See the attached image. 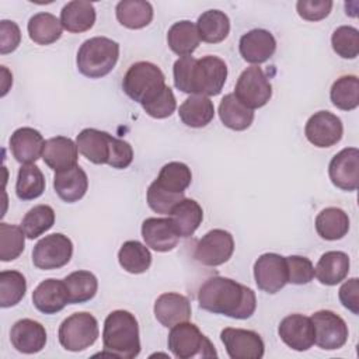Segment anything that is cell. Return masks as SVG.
Segmentation results:
<instances>
[{
  "mask_svg": "<svg viewBox=\"0 0 359 359\" xmlns=\"http://www.w3.org/2000/svg\"><path fill=\"white\" fill-rule=\"evenodd\" d=\"M199 307L237 320L250 318L257 309V297L251 287L226 276L206 279L198 292Z\"/></svg>",
  "mask_w": 359,
  "mask_h": 359,
  "instance_id": "cell-1",
  "label": "cell"
},
{
  "mask_svg": "<svg viewBox=\"0 0 359 359\" xmlns=\"http://www.w3.org/2000/svg\"><path fill=\"white\" fill-rule=\"evenodd\" d=\"M102 355L133 359L140 353V335L136 317L126 310H114L104 321Z\"/></svg>",
  "mask_w": 359,
  "mask_h": 359,
  "instance_id": "cell-2",
  "label": "cell"
},
{
  "mask_svg": "<svg viewBox=\"0 0 359 359\" xmlns=\"http://www.w3.org/2000/svg\"><path fill=\"white\" fill-rule=\"evenodd\" d=\"M119 57V43L107 36H94L81 43L76 63L88 79H101L112 72Z\"/></svg>",
  "mask_w": 359,
  "mask_h": 359,
  "instance_id": "cell-3",
  "label": "cell"
},
{
  "mask_svg": "<svg viewBox=\"0 0 359 359\" xmlns=\"http://www.w3.org/2000/svg\"><path fill=\"white\" fill-rule=\"evenodd\" d=\"M165 86L164 73L151 62L133 63L122 80L125 94L140 105L149 104L157 98Z\"/></svg>",
  "mask_w": 359,
  "mask_h": 359,
  "instance_id": "cell-4",
  "label": "cell"
},
{
  "mask_svg": "<svg viewBox=\"0 0 359 359\" xmlns=\"http://www.w3.org/2000/svg\"><path fill=\"white\" fill-rule=\"evenodd\" d=\"M168 349L178 359L217 358V352L210 339L201 330L188 321L171 327L167 339Z\"/></svg>",
  "mask_w": 359,
  "mask_h": 359,
  "instance_id": "cell-5",
  "label": "cell"
},
{
  "mask_svg": "<svg viewBox=\"0 0 359 359\" xmlns=\"http://www.w3.org/2000/svg\"><path fill=\"white\" fill-rule=\"evenodd\" d=\"M98 335V321L87 311L73 313L62 321L57 331L60 345L70 352H80L90 348Z\"/></svg>",
  "mask_w": 359,
  "mask_h": 359,
  "instance_id": "cell-6",
  "label": "cell"
},
{
  "mask_svg": "<svg viewBox=\"0 0 359 359\" xmlns=\"http://www.w3.org/2000/svg\"><path fill=\"white\" fill-rule=\"evenodd\" d=\"M226 79L227 65L223 59L213 55L195 59L191 76V95H217L223 90Z\"/></svg>",
  "mask_w": 359,
  "mask_h": 359,
  "instance_id": "cell-7",
  "label": "cell"
},
{
  "mask_svg": "<svg viewBox=\"0 0 359 359\" xmlns=\"http://www.w3.org/2000/svg\"><path fill=\"white\" fill-rule=\"evenodd\" d=\"M233 94L243 105L254 111L268 104L272 86L261 67L250 66L238 76Z\"/></svg>",
  "mask_w": 359,
  "mask_h": 359,
  "instance_id": "cell-8",
  "label": "cell"
},
{
  "mask_svg": "<svg viewBox=\"0 0 359 359\" xmlns=\"http://www.w3.org/2000/svg\"><path fill=\"white\" fill-rule=\"evenodd\" d=\"M72 255V240L62 233H53L45 236L35 244L32 250V262L38 269L52 271L69 264Z\"/></svg>",
  "mask_w": 359,
  "mask_h": 359,
  "instance_id": "cell-9",
  "label": "cell"
},
{
  "mask_svg": "<svg viewBox=\"0 0 359 359\" xmlns=\"http://www.w3.org/2000/svg\"><path fill=\"white\" fill-rule=\"evenodd\" d=\"M314 325V344L324 351L342 348L348 341V325L342 317L331 310L316 311L311 317Z\"/></svg>",
  "mask_w": 359,
  "mask_h": 359,
  "instance_id": "cell-10",
  "label": "cell"
},
{
  "mask_svg": "<svg viewBox=\"0 0 359 359\" xmlns=\"http://www.w3.org/2000/svg\"><path fill=\"white\" fill-rule=\"evenodd\" d=\"M233 252V236L223 229H213L199 238L194 250V258L202 265L219 266L227 262Z\"/></svg>",
  "mask_w": 359,
  "mask_h": 359,
  "instance_id": "cell-11",
  "label": "cell"
},
{
  "mask_svg": "<svg viewBox=\"0 0 359 359\" xmlns=\"http://www.w3.org/2000/svg\"><path fill=\"white\" fill-rule=\"evenodd\" d=\"M254 279L262 292L278 293L287 283L286 258L275 252L259 255L254 264Z\"/></svg>",
  "mask_w": 359,
  "mask_h": 359,
  "instance_id": "cell-12",
  "label": "cell"
},
{
  "mask_svg": "<svg viewBox=\"0 0 359 359\" xmlns=\"http://www.w3.org/2000/svg\"><path fill=\"white\" fill-rule=\"evenodd\" d=\"M220 339L231 359H261L265 345L261 335L244 328H224Z\"/></svg>",
  "mask_w": 359,
  "mask_h": 359,
  "instance_id": "cell-13",
  "label": "cell"
},
{
  "mask_svg": "<svg viewBox=\"0 0 359 359\" xmlns=\"http://www.w3.org/2000/svg\"><path fill=\"white\" fill-rule=\"evenodd\" d=\"M344 125L339 116L330 111H318L313 114L304 126L307 140L316 147H331L342 139Z\"/></svg>",
  "mask_w": 359,
  "mask_h": 359,
  "instance_id": "cell-14",
  "label": "cell"
},
{
  "mask_svg": "<svg viewBox=\"0 0 359 359\" xmlns=\"http://www.w3.org/2000/svg\"><path fill=\"white\" fill-rule=\"evenodd\" d=\"M331 182L342 191H356L359 187V150L345 147L337 153L328 165Z\"/></svg>",
  "mask_w": 359,
  "mask_h": 359,
  "instance_id": "cell-15",
  "label": "cell"
},
{
  "mask_svg": "<svg viewBox=\"0 0 359 359\" xmlns=\"http://www.w3.org/2000/svg\"><path fill=\"white\" fill-rule=\"evenodd\" d=\"M280 339L293 351L303 352L314 344V325L311 318L303 314L286 316L278 327Z\"/></svg>",
  "mask_w": 359,
  "mask_h": 359,
  "instance_id": "cell-16",
  "label": "cell"
},
{
  "mask_svg": "<svg viewBox=\"0 0 359 359\" xmlns=\"http://www.w3.org/2000/svg\"><path fill=\"white\" fill-rule=\"evenodd\" d=\"M240 55L252 66L266 62L276 50L275 36L262 28H255L245 32L238 42Z\"/></svg>",
  "mask_w": 359,
  "mask_h": 359,
  "instance_id": "cell-17",
  "label": "cell"
},
{
  "mask_svg": "<svg viewBox=\"0 0 359 359\" xmlns=\"http://www.w3.org/2000/svg\"><path fill=\"white\" fill-rule=\"evenodd\" d=\"M10 341L11 345L21 353H38L46 345V330L35 320L21 318L11 327Z\"/></svg>",
  "mask_w": 359,
  "mask_h": 359,
  "instance_id": "cell-18",
  "label": "cell"
},
{
  "mask_svg": "<svg viewBox=\"0 0 359 359\" xmlns=\"http://www.w3.org/2000/svg\"><path fill=\"white\" fill-rule=\"evenodd\" d=\"M142 237L146 245L157 252H167L177 247L180 234L170 217H149L142 223Z\"/></svg>",
  "mask_w": 359,
  "mask_h": 359,
  "instance_id": "cell-19",
  "label": "cell"
},
{
  "mask_svg": "<svg viewBox=\"0 0 359 359\" xmlns=\"http://www.w3.org/2000/svg\"><path fill=\"white\" fill-rule=\"evenodd\" d=\"M45 142L41 132L29 126L15 129L8 140L13 157L21 164H32L42 157Z\"/></svg>",
  "mask_w": 359,
  "mask_h": 359,
  "instance_id": "cell-20",
  "label": "cell"
},
{
  "mask_svg": "<svg viewBox=\"0 0 359 359\" xmlns=\"http://www.w3.org/2000/svg\"><path fill=\"white\" fill-rule=\"evenodd\" d=\"M35 309L43 314H56L69 304V292L65 280L45 279L32 292Z\"/></svg>",
  "mask_w": 359,
  "mask_h": 359,
  "instance_id": "cell-21",
  "label": "cell"
},
{
  "mask_svg": "<svg viewBox=\"0 0 359 359\" xmlns=\"http://www.w3.org/2000/svg\"><path fill=\"white\" fill-rule=\"evenodd\" d=\"M153 310L157 321L167 328L188 321L192 311L188 297L174 292L160 294L154 302Z\"/></svg>",
  "mask_w": 359,
  "mask_h": 359,
  "instance_id": "cell-22",
  "label": "cell"
},
{
  "mask_svg": "<svg viewBox=\"0 0 359 359\" xmlns=\"http://www.w3.org/2000/svg\"><path fill=\"white\" fill-rule=\"evenodd\" d=\"M112 142V135L94 128L83 129L76 137L79 151L94 164H108Z\"/></svg>",
  "mask_w": 359,
  "mask_h": 359,
  "instance_id": "cell-23",
  "label": "cell"
},
{
  "mask_svg": "<svg viewBox=\"0 0 359 359\" xmlns=\"http://www.w3.org/2000/svg\"><path fill=\"white\" fill-rule=\"evenodd\" d=\"M77 144L70 137L55 136L45 142L42 158L43 163L55 172L77 165Z\"/></svg>",
  "mask_w": 359,
  "mask_h": 359,
  "instance_id": "cell-24",
  "label": "cell"
},
{
  "mask_svg": "<svg viewBox=\"0 0 359 359\" xmlns=\"http://www.w3.org/2000/svg\"><path fill=\"white\" fill-rule=\"evenodd\" d=\"M53 188L62 201L67 203L77 202L88 189L87 174L79 164L69 170L57 171L53 177Z\"/></svg>",
  "mask_w": 359,
  "mask_h": 359,
  "instance_id": "cell-25",
  "label": "cell"
},
{
  "mask_svg": "<svg viewBox=\"0 0 359 359\" xmlns=\"http://www.w3.org/2000/svg\"><path fill=\"white\" fill-rule=\"evenodd\" d=\"M349 266L351 262L348 254L342 251H327L320 257L314 268V276L320 283L334 286L348 276Z\"/></svg>",
  "mask_w": 359,
  "mask_h": 359,
  "instance_id": "cell-26",
  "label": "cell"
},
{
  "mask_svg": "<svg viewBox=\"0 0 359 359\" xmlns=\"http://www.w3.org/2000/svg\"><path fill=\"white\" fill-rule=\"evenodd\" d=\"M95 8L93 3L83 0H73L63 6L60 11L62 27L73 34L86 32L93 28L95 22Z\"/></svg>",
  "mask_w": 359,
  "mask_h": 359,
  "instance_id": "cell-27",
  "label": "cell"
},
{
  "mask_svg": "<svg viewBox=\"0 0 359 359\" xmlns=\"http://www.w3.org/2000/svg\"><path fill=\"white\" fill-rule=\"evenodd\" d=\"M191 168L181 161H171L161 167L151 185L171 195H184L185 189L191 185Z\"/></svg>",
  "mask_w": 359,
  "mask_h": 359,
  "instance_id": "cell-28",
  "label": "cell"
},
{
  "mask_svg": "<svg viewBox=\"0 0 359 359\" xmlns=\"http://www.w3.org/2000/svg\"><path fill=\"white\" fill-rule=\"evenodd\" d=\"M168 217L171 219L180 237L187 238L191 237L201 226L203 220V210L196 201L184 198L172 208Z\"/></svg>",
  "mask_w": 359,
  "mask_h": 359,
  "instance_id": "cell-29",
  "label": "cell"
},
{
  "mask_svg": "<svg viewBox=\"0 0 359 359\" xmlns=\"http://www.w3.org/2000/svg\"><path fill=\"white\" fill-rule=\"evenodd\" d=\"M178 115L189 128H203L212 122L215 116V105L209 97L189 95L178 109Z\"/></svg>",
  "mask_w": 359,
  "mask_h": 359,
  "instance_id": "cell-30",
  "label": "cell"
},
{
  "mask_svg": "<svg viewBox=\"0 0 359 359\" xmlns=\"http://www.w3.org/2000/svg\"><path fill=\"white\" fill-rule=\"evenodd\" d=\"M201 42L196 24L189 20L174 22L167 32V43L178 56H191Z\"/></svg>",
  "mask_w": 359,
  "mask_h": 359,
  "instance_id": "cell-31",
  "label": "cell"
},
{
  "mask_svg": "<svg viewBox=\"0 0 359 359\" xmlns=\"http://www.w3.org/2000/svg\"><path fill=\"white\" fill-rule=\"evenodd\" d=\"M116 20L129 29L147 27L153 20V7L144 0H122L115 7Z\"/></svg>",
  "mask_w": 359,
  "mask_h": 359,
  "instance_id": "cell-32",
  "label": "cell"
},
{
  "mask_svg": "<svg viewBox=\"0 0 359 359\" xmlns=\"http://www.w3.org/2000/svg\"><path fill=\"white\" fill-rule=\"evenodd\" d=\"M317 234L328 241L341 240L349 231V217L341 208H325L316 217Z\"/></svg>",
  "mask_w": 359,
  "mask_h": 359,
  "instance_id": "cell-33",
  "label": "cell"
},
{
  "mask_svg": "<svg viewBox=\"0 0 359 359\" xmlns=\"http://www.w3.org/2000/svg\"><path fill=\"white\" fill-rule=\"evenodd\" d=\"M222 123L231 130H245L254 121V111L243 105L233 93L226 94L219 104Z\"/></svg>",
  "mask_w": 359,
  "mask_h": 359,
  "instance_id": "cell-34",
  "label": "cell"
},
{
  "mask_svg": "<svg viewBox=\"0 0 359 359\" xmlns=\"http://www.w3.org/2000/svg\"><path fill=\"white\" fill-rule=\"evenodd\" d=\"M196 29L199 38L208 43H219L224 41L230 32V20L220 10H208L198 17Z\"/></svg>",
  "mask_w": 359,
  "mask_h": 359,
  "instance_id": "cell-35",
  "label": "cell"
},
{
  "mask_svg": "<svg viewBox=\"0 0 359 359\" xmlns=\"http://www.w3.org/2000/svg\"><path fill=\"white\" fill-rule=\"evenodd\" d=\"M28 35L31 41L38 45H50L62 36V22L50 13H36L34 14L27 25Z\"/></svg>",
  "mask_w": 359,
  "mask_h": 359,
  "instance_id": "cell-36",
  "label": "cell"
},
{
  "mask_svg": "<svg viewBox=\"0 0 359 359\" xmlns=\"http://www.w3.org/2000/svg\"><path fill=\"white\" fill-rule=\"evenodd\" d=\"M119 265L129 273H143L151 265V254L146 244L136 240L125 241L118 251Z\"/></svg>",
  "mask_w": 359,
  "mask_h": 359,
  "instance_id": "cell-37",
  "label": "cell"
},
{
  "mask_svg": "<svg viewBox=\"0 0 359 359\" xmlns=\"http://www.w3.org/2000/svg\"><path fill=\"white\" fill-rule=\"evenodd\" d=\"M45 191V177L38 165L22 164L15 181V194L21 201L39 198Z\"/></svg>",
  "mask_w": 359,
  "mask_h": 359,
  "instance_id": "cell-38",
  "label": "cell"
},
{
  "mask_svg": "<svg viewBox=\"0 0 359 359\" xmlns=\"http://www.w3.org/2000/svg\"><path fill=\"white\" fill-rule=\"evenodd\" d=\"M63 280L69 292L70 304L86 303L97 294L98 280L90 271H74L69 273Z\"/></svg>",
  "mask_w": 359,
  "mask_h": 359,
  "instance_id": "cell-39",
  "label": "cell"
},
{
  "mask_svg": "<svg viewBox=\"0 0 359 359\" xmlns=\"http://www.w3.org/2000/svg\"><path fill=\"white\" fill-rule=\"evenodd\" d=\"M330 98L334 107L342 111H352L359 105V79L353 74L341 76L330 90Z\"/></svg>",
  "mask_w": 359,
  "mask_h": 359,
  "instance_id": "cell-40",
  "label": "cell"
},
{
  "mask_svg": "<svg viewBox=\"0 0 359 359\" xmlns=\"http://www.w3.org/2000/svg\"><path fill=\"white\" fill-rule=\"evenodd\" d=\"M55 223V210L49 205H36L29 209L21 222L27 238L34 240L46 233Z\"/></svg>",
  "mask_w": 359,
  "mask_h": 359,
  "instance_id": "cell-41",
  "label": "cell"
},
{
  "mask_svg": "<svg viewBox=\"0 0 359 359\" xmlns=\"http://www.w3.org/2000/svg\"><path fill=\"white\" fill-rule=\"evenodd\" d=\"M27 292L25 276L18 271L0 272V306L3 309L18 304Z\"/></svg>",
  "mask_w": 359,
  "mask_h": 359,
  "instance_id": "cell-42",
  "label": "cell"
},
{
  "mask_svg": "<svg viewBox=\"0 0 359 359\" xmlns=\"http://www.w3.org/2000/svg\"><path fill=\"white\" fill-rule=\"evenodd\" d=\"M25 245V234L21 226L0 223V259L3 262L18 258Z\"/></svg>",
  "mask_w": 359,
  "mask_h": 359,
  "instance_id": "cell-43",
  "label": "cell"
},
{
  "mask_svg": "<svg viewBox=\"0 0 359 359\" xmlns=\"http://www.w3.org/2000/svg\"><path fill=\"white\" fill-rule=\"evenodd\" d=\"M331 45L338 56L355 59L359 53V31L351 25H341L332 32Z\"/></svg>",
  "mask_w": 359,
  "mask_h": 359,
  "instance_id": "cell-44",
  "label": "cell"
},
{
  "mask_svg": "<svg viewBox=\"0 0 359 359\" xmlns=\"http://www.w3.org/2000/svg\"><path fill=\"white\" fill-rule=\"evenodd\" d=\"M286 258L287 283L306 285L314 279V266L307 257L289 255Z\"/></svg>",
  "mask_w": 359,
  "mask_h": 359,
  "instance_id": "cell-45",
  "label": "cell"
},
{
  "mask_svg": "<svg viewBox=\"0 0 359 359\" xmlns=\"http://www.w3.org/2000/svg\"><path fill=\"white\" fill-rule=\"evenodd\" d=\"M142 108L147 115L156 119H164L171 116L177 108V101L172 90L168 86H165V88L160 93L157 98H154L149 104L142 105Z\"/></svg>",
  "mask_w": 359,
  "mask_h": 359,
  "instance_id": "cell-46",
  "label": "cell"
},
{
  "mask_svg": "<svg viewBox=\"0 0 359 359\" xmlns=\"http://www.w3.org/2000/svg\"><path fill=\"white\" fill-rule=\"evenodd\" d=\"M331 0H299L296 3L297 14L306 21L324 20L331 13Z\"/></svg>",
  "mask_w": 359,
  "mask_h": 359,
  "instance_id": "cell-47",
  "label": "cell"
},
{
  "mask_svg": "<svg viewBox=\"0 0 359 359\" xmlns=\"http://www.w3.org/2000/svg\"><path fill=\"white\" fill-rule=\"evenodd\" d=\"M21 42V31L14 21L1 20L0 21V53L14 52Z\"/></svg>",
  "mask_w": 359,
  "mask_h": 359,
  "instance_id": "cell-48",
  "label": "cell"
},
{
  "mask_svg": "<svg viewBox=\"0 0 359 359\" xmlns=\"http://www.w3.org/2000/svg\"><path fill=\"white\" fill-rule=\"evenodd\" d=\"M132 160H133L132 146L123 139L114 137L108 165L112 168H116V170H123L130 165Z\"/></svg>",
  "mask_w": 359,
  "mask_h": 359,
  "instance_id": "cell-49",
  "label": "cell"
},
{
  "mask_svg": "<svg viewBox=\"0 0 359 359\" xmlns=\"http://www.w3.org/2000/svg\"><path fill=\"white\" fill-rule=\"evenodd\" d=\"M339 300L345 309L359 314V279L351 278L339 287Z\"/></svg>",
  "mask_w": 359,
  "mask_h": 359,
  "instance_id": "cell-50",
  "label": "cell"
}]
</instances>
